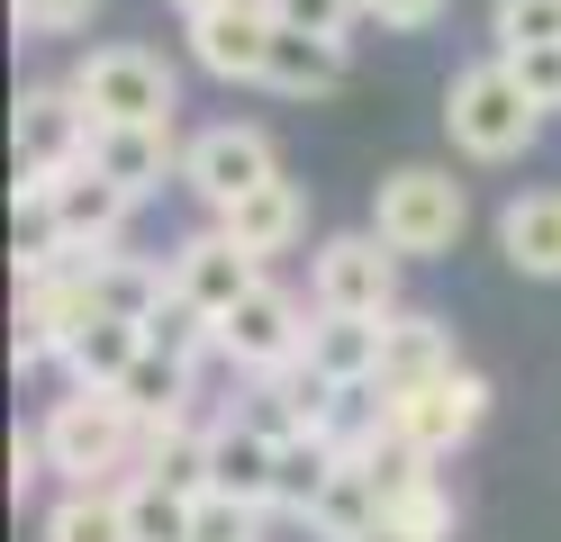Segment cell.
Segmentation results:
<instances>
[{
	"mask_svg": "<svg viewBox=\"0 0 561 542\" xmlns=\"http://www.w3.org/2000/svg\"><path fill=\"white\" fill-rule=\"evenodd\" d=\"M543 118H552V108L516 82L507 55L462 64V72H453V91H444V127H453V145H462L471 163H516L525 145L543 136Z\"/></svg>",
	"mask_w": 561,
	"mask_h": 542,
	"instance_id": "1",
	"label": "cell"
},
{
	"mask_svg": "<svg viewBox=\"0 0 561 542\" xmlns=\"http://www.w3.org/2000/svg\"><path fill=\"white\" fill-rule=\"evenodd\" d=\"M37 434H46V461H55L64 488L110 480V470H127L136 452H146V416H136L118 389H73V397H55Z\"/></svg>",
	"mask_w": 561,
	"mask_h": 542,
	"instance_id": "2",
	"label": "cell"
},
{
	"mask_svg": "<svg viewBox=\"0 0 561 542\" xmlns=\"http://www.w3.org/2000/svg\"><path fill=\"white\" fill-rule=\"evenodd\" d=\"M371 227L390 235L408 263H435V253L462 244V227H471V191H462L444 163H399L390 181H380V199H371Z\"/></svg>",
	"mask_w": 561,
	"mask_h": 542,
	"instance_id": "3",
	"label": "cell"
},
{
	"mask_svg": "<svg viewBox=\"0 0 561 542\" xmlns=\"http://www.w3.org/2000/svg\"><path fill=\"white\" fill-rule=\"evenodd\" d=\"M399 263L408 253L380 235V227H354V235H327L308 253V308H344V316H390L399 308Z\"/></svg>",
	"mask_w": 561,
	"mask_h": 542,
	"instance_id": "4",
	"label": "cell"
},
{
	"mask_svg": "<svg viewBox=\"0 0 561 542\" xmlns=\"http://www.w3.org/2000/svg\"><path fill=\"white\" fill-rule=\"evenodd\" d=\"M380 416H390V434H408V443H426L444 461V452H462L489 425V380L471 371V361H453V371L416 380V389H380Z\"/></svg>",
	"mask_w": 561,
	"mask_h": 542,
	"instance_id": "5",
	"label": "cell"
},
{
	"mask_svg": "<svg viewBox=\"0 0 561 542\" xmlns=\"http://www.w3.org/2000/svg\"><path fill=\"white\" fill-rule=\"evenodd\" d=\"M308 316H318V308L263 272V280L218 316V361H236L244 380H263V371H280V361H299V353H308Z\"/></svg>",
	"mask_w": 561,
	"mask_h": 542,
	"instance_id": "6",
	"label": "cell"
},
{
	"mask_svg": "<svg viewBox=\"0 0 561 542\" xmlns=\"http://www.w3.org/2000/svg\"><path fill=\"white\" fill-rule=\"evenodd\" d=\"M73 91L100 127H127V118H172L182 108V82H172V64L146 55V46H91L73 64Z\"/></svg>",
	"mask_w": 561,
	"mask_h": 542,
	"instance_id": "7",
	"label": "cell"
},
{
	"mask_svg": "<svg viewBox=\"0 0 561 542\" xmlns=\"http://www.w3.org/2000/svg\"><path fill=\"white\" fill-rule=\"evenodd\" d=\"M91 136H100V118L82 108L73 82L19 91V191H46L55 172H73V163L91 154Z\"/></svg>",
	"mask_w": 561,
	"mask_h": 542,
	"instance_id": "8",
	"label": "cell"
},
{
	"mask_svg": "<svg viewBox=\"0 0 561 542\" xmlns=\"http://www.w3.org/2000/svg\"><path fill=\"white\" fill-rule=\"evenodd\" d=\"M280 172V154H272V136L263 127H199L191 145H182V191L218 217V208H236L244 191H263V181Z\"/></svg>",
	"mask_w": 561,
	"mask_h": 542,
	"instance_id": "9",
	"label": "cell"
},
{
	"mask_svg": "<svg viewBox=\"0 0 561 542\" xmlns=\"http://www.w3.org/2000/svg\"><path fill=\"white\" fill-rule=\"evenodd\" d=\"M272 27H280L272 0H218V10H199V19H191V64H199V72H218V82H263Z\"/></svg>",
	"mask_w": 561,
	"mask_h": 542,
	"instance_id": "10",
	"label": "cell"
},
{
	"mask_svg": "<svg viewBox=\"0 0 561 542\" xmlns=\"http://www.w3.org/2000/svg\"><path fill=\"white\" fill-rule=\"evenodd\" d=\"M254 280H263V253H244L227 227H199V235L172 244V289H182V299H199L208 316H227Z\"/></svg>",
	"mask_w": 561,
	"mask_h": 542,
	"instance_id": "11",
	"label": "cell"
},
{
	"mask_svg": "<svg viewBox=\"0 0 561 542\" xmlns=\"http://www.w3.org/2000/svg\"><path fill=\"white\" fill-rule=\"evenodd\" d=\"M91 163L118 181V191L154 199L163 181H182V136H172V118H127V127H100L91 136Z\"/></svg>",
	"mask_w": 561,
	"mask_h": 542,
	"instance_id": "12",
	"label": "cell"
},
{
	"mask_svg": "<svg viewBox=\"0 0 561 542\" xmlns=\"http://www.w3.org/2000/svg\"><path fill=\"white\" fill-rule=\"evenodd\" d=\"M46 199H55V217H64V235H73V253H100V244H118L127 208H136V191H118V181L100 172L91 154H82L73 172H55V181H46Z\"/></svg>",
	"mask_w": 561,
	"mask_h": 542,
	"instance_id": "13",
	"label": "cell"
},
{
	"mask_svg": "<svg viewBox=\"0 0 561 542\" xmlns=\"http://www.w3.org/2000/svg\"><path fill=\"white\" fill-rule=\"evenodd\" d=\"M462 361V344H453V325L426 316V308H390L380 316V380L371 389H416V380H435Z\"/></svg>",
	"mask_w": 561,
	"mask_h": 542,
	"instance_id": "14",
	"label": "cell"
},
{
	"mask_svg": "<svg viewBox=\"0 0 561 542\" xmlns=\"http://www.w3.org/2000/svg\"><path fill=\"white\" fill-rule=\"evenodd\" d=\"M218 227L244 244V253H263V263H272V253H290L299 235H308V191H299V181H263V191H244L236 208H218Z\"/></svg>",
	"mask_w": 561,
	"mask_h": 542,
	"instance_id": "15",
	"label": "cell"
},
{
	"mask_svg": "<svg viewBox=\"0 0 561 542\" xmlns=\"http://www.w3.org/2000/svg\"><path fill=\"white\" fill-rule=\"evenodd\" d=\"M263 82L290 91V100H327L344 82V36H318V27H272V55H263Z\"/></svg>",
	"mask_w": 561,
	"mask_h": 542,
	"instance_id": "16",
	"label": "cell"
},
{
	"mask_svg": "<svg viewBox=\"0 0 561 542\" xmlns=\"http://www.w3.org/2000/svg\"><path fill=\"white\" fill-rule=\"evenodd\" d=\"M335 470H344V443H335V434H308V425H299V434H280V452H272V506L308 524Z\"/></svg>",
	"mask_w": 561,
	"mask_h": 542,
	"instance_id": "17",
	"label": "cell"
},
{
	"mask_svg": "<svg viewBox=\"0 0 561 542\" xmlns=\"http://www.w3.org/2000/svg\"><path fill=\"white\" fill-rule=\"evenodd\" d=\"M136 353H146V316H91V325L64 335V380L73 389H118Z\"/></svg>",
	"mask_w": 561,
	"mask_h": 542,
	"instance_id": "18",
	"label": "cell"
},
{
	"mask_svg": "<svg viewBox=\"0 0 561 542\" xmlns=\"http://www.w3.org/2000/svg\"><path fill=\"white\" fill-rule=\"evenodd\" d=\"M499 244L525 280H561V191H516L499 208Z\"/></svg>",
	"mask_w": 561,
	"mask_h": 542,
	"instance_id": "19",
	"label": "cell"
},
{
	"mask_svg": "<svg viewBox=\"0 0 561 542\" xmlns=\"http://www.w3.org/2000/svg\"><path fill=\"white\" fill-rule=\"evenodd\" d=\"M272 452H280L272 425H208V488L272 506Z\"/></svg>",
	"mask_w": 561,
	"mask_h": 542,
	"instance_id": "20",
	"label": "cell"
},
{
	"mask_svg": "<svg viewBox=\"0 0 561 542\" xmlns=\"http://www.w3.org/2000/svg\"><path fill=\"white\" fill-rule=\"evenodd\" d=\"M308 361H318L327 380H344V389L380 380V316H344V308H318V316H308Z\"/></svg>",
	"mask_w": 561,
	"mask_h": 542,
	"instance_id": "21",
	"label": "cell"
},
{
	"mask_svg": "<svg viewBox=\"0 0 561 542\" xmlns=\"http://www.w3.org/2000/svg\"><path fill=\"white\" fill-rule=\"evenodd\" d=\"M46 542H136V524H127V488H110V480L64 488V497L46 506Z\"/></svg>",
	"mask_w": 561,
	"mask_h": 542,
	"instance_id": "22",
	"label": "cell"
},
{
	"mask_svg": "<svg viewBox=\"0 0 561 542\" xmlns=\"http://www.w3.org/2000/svg\"><path fill=\"white\" fill-rule=\"evenodd\" d=\"M136 470H154V480L182 488V497H208V425H191V416L146 425V452H136Z\"/></svg>",
	"mask_w": 561,
	"mask_h": 542,
	"instance_id": "23",
	"label": "cell"
},
{
	"mask_svg": "<svg viewBox=\"0 0 561 542\" xmlns=\"http://www.w3.org/2000/svg\"><path fill=\"white\" fill-rule=\"evenodd\" d=\"M191 371H199V361H182V353H163V344H146V353L127 361V380H118V397H127V407L146 416V425H163V416H191Z\"/></svg>",
	"mask_w": 561,
	"mask_h": 542,
	"instance_id": "24",
	"label": "cell"
},
{
	"mask_svg": "<svg viewBox=\"0 0 561 542\" xmlns=\"http://www.w3.org/2000/svg\"><path fill=\"white\" fill-rule=\"evenodd\" d=\"M371 524H380V488H371V470L344 452V470L327 480V497H318V516H308V533H318V542H363Z\"/></svg>",
	"mask_w": 561,
	"mask_h": 542,
	"instance_id": "25",
	"label": "cell"
},
{
	"mask_svg": "<svg viewBox=\"0 0 561 542\" xmlns=\"http://www.w3.org/2000/svg\"><path fill=\"white\" fill-rule=\"evenodd\" d=\"M10 263H19V280H37V272H55V263H73V235H64V217H55V199H46V191H19V217H10Z\"/></svg>",
	"mask_w": 561,
	"mask_h": 542,
	"instance_id": "26",
	"label": "cell"
},
{
	"mask_svg": "<svg viewBox=\"0 0 561 542\" xmlns=\"http://www.w3.org/2000/svg\"><path fill=\"white\" fill-rule=\"evenodd\" d=\"M191 506H199V497L163 488L154 470H136V480H127V524H136V542H191Z\"/></svg>",
	"mask_w": 561,
	"mask_h": 542,
	"instance_id": "27",
	"label": "cell"
},
{
	"mask_svg": "<svg viewBox=\"0 0 561 542\" xmlns=\"http://www.w3.org/2000/svg\"><path fill=\"white\" fill-rule=\"evenodd\" d=\"M263 516H272V506H254V497H227V488H208V497L191 506V542H263Z\"/></svg>",
	"mask_w": 561,
	"mask_h": 542,
	"instance_id": "28",
	"label": "cell"
},
{
	"mask_svg": "<svg viewBox=\"0 0 561 542\" xmlns=\"http://www.w3.org/2000/svg\"><path fill=\"white\" fill-rule=\"evenodd\" d=\"M489 36H499V55L552 46V36H561V0H499V10H489Z\"/></svg>",
	"mask_w": 561,
	"mask_h": 542,
	"instance_id": "29",
	"label": "cell"
},
{
	"mask_svg": "<svg viewBox=\"0 0 561 542\" xmlns=\"http://www.w3.org/2000/svg\"><path fill=\"white\" fill-rule=\"evenodd\" d=\"M91 10H100V0H10V19H19L27 36H73Z\"/></svg>",
	"mask_w": 561,
	"mask_h": 542,
	"instance_id": "30",
	"label": "cell"
},
{
	"mask_svg": "<svg viewBox=\"0 0 561 542\" xmlns=\"http://www.w3.org/2000/svg\"><path fill=\"white\" fill-rule=\"evenodd\" d=\"M507 64H516V82L535 91L543 108H561V36H552V46H516Z\"/></svg>",
	"mask_w": 561,
	"mask_h": 542,
	"instance_id": "31",
	"label": "cell"
},
{
	"mask_svg": "<svg viewBox=\"0 0 561 542\" xmlns=\"http://www.w3.org/2000/svg\"><path fill=\"white\" fill-rule=\"evenodd\" d=\"M272 10L290 19V27H318V36H344V27H354V10H363V0H272Z\"/></svg>",
	"mask_w": 561,
	"mask_h": 542,
	"instance_id": "32",
	"label": "cell"
},
{
	"mask_svg": "<svg viewBox=\"0 0 561 542\" xmlns=\"http://www.w3.org/2000/svg\"><path fill=\"white\" fill-rule=\"evenodd\" d=\"M371 19H380V27H408V36H416V27H435V19H444V0H371Z\"/></svg>",
	"mask_w": 561,
	"mask_h": 542,
	"instance_id": "33",
	"label": "cell"
},
{
	"mask_svg": "<svg viewBox=\"0 0 561 542\" xmlns=\"http://www.w3.org/2000/svg\"><path fill=\"white\" fill-rule=\"evenodd\" d=\"M363 542H444V533H426L416 516H390V506H380V524H371Z\"/></svg>",
	"mask_w": 561,
	"mask_h": 542,
	"instance_id": "34",
	"label": "cell"
},
{
	"mask_svg": "<svg viewBox=\"0 0 561 542\" xmlns=\"http://www.w3.org/2000/svg\"><path fill=\"white\" fill-rule=\"evenodd\" d=\"M172 10H182V19H199V10H218V0H172Z\"/></svg>",
	"mask_w": 561,
	"mask_h": 542,
	"instance_id": "35",
	"label": "cell"
},
{
	"mask_svg": "<svg viewBox=\"0 0 561 542\" xmlns=\"http://www.w3.org/2000/svg\"><path fill=\"white\" fill-rule=\"evenodd\" d=\"M363 10H371V0H363Z\"/></svg>",
	"mask_w": 561,
	"mask_h": 542,
	"instance_id": "36",
	"label": "cell"
}]
</instances>
